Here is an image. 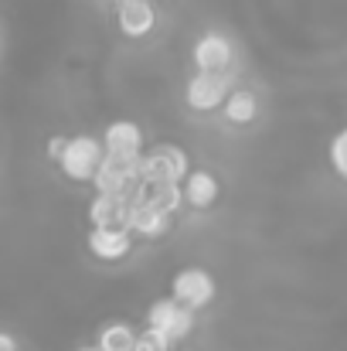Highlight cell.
<instances>
[{
  "mask_svg": "<svg viewBox=\"0 0 347 351\" xmlns=\"http://www.w3.org/2000/svg\"><path fill=\"white\" fill-rule=\"evenodd\" d=\"M103 157H106L103 140L82 133V136H68V143H65V150H62V157H58V167H62V174H65L68 181L86 184V181H92V174H96V167L103 164Z\"/></svg>",
  "mask_w": 347,
  "mask_h": 351,
  "instance_id": "obj_1",
  "label": "cell"
},
{
  "mask_svg": "<svg viewBox=\"0 0 347 351\" xmlns=\"http://www.w3.org/2000/svg\"><path fill=\"white\" fill-rule=\"evenodd\" d=\"M143 154H106L92 174V188L99 195H123L133 181H140Z\"/></svg>",
  "mask_w": 347,
  "mask_h": 351,
  "instance_id": "obj_2",
  "label": "cell"
},
{
  "mask_svg": "<svg viewBox=\"0 0 347 351\" xmlns=\"http://www.w3.org/2000/svg\"><path fill=\"white\" fill-rule=\"evenodd\" d=\"M191 171V160H188V150L177 147V143H157L150 154H143V167H140V178L143 181H174L181 184Z\"/></svg>",
  "mask_w": 347,
  "mask_h": 351,
  "instance_id": "obj_3",
  "label": "cell"
},
{
  "mask_svg": "<svg viewBox=\"0 0 347 351\" xmlns=\"http://www.w3.org/2000/svg\"><path fill=\"white\" fill-rule=\"evenodd\" d=\"M215 293H218V283H215V276H211L208 269H201V266L181 269V273L174 276V283H170V297H174L177 304L191 307V311L208 307V304L215 300Z\"/></svg>",
  "mask_w": 347,
  "mask_h": 351,
  "instance_id": "obj_4",
  "label": "cell"
},
{
  "mask_svg": "<svg viewBox=\"0 0 347 351\" xmlns=\"http://www.w3.org/2000/svg\"><path fill=\"white\" fill-rule=\"evenodd\" d=\"M146 328L164 331L170 341H184L194 331V311L184 307V304H177L174 297H160L146 311Z\"/></svg>",
  "mask_w": 347,
  "mask_h": 351,
  "instance_id": "obj_5",
  "label": "cell"
},
{
  "mask_svg": "<svg viewBox=\"0 0 347 351\" xmlns=\"http://www.w3.org/2000/svg\"><path fill=\"white\" fill-rule=\"evenodd\" d=\"M229 82H231L229 72H198L188 82L184 99H188V106L194 113H215L225 103V96H229Z\"/></svg>",
  "mask_w": 347,
  "mask_h": 351,
  "instance_id": "obj_6",
  "label": "cell"
},
{
  "mask_svg": "<svg viewBox=\"0 0 347 351\" xmlns=\"http://www.w3.org/2000/svg\"><path fill=\"white\" fill-rule=\"evenodd\" d=\"M86 245L96 259L103 263H116V259H126L129 249H133V232L126 226H96L86 235Z\"/></svg>",
  "mask_w": 347,
  "mask_h": 351,
  "instance_id": "obj_7",
  "label": "cell"
},
{
  "mask_svg": "<svg viewBox=\"0 0 347 351\" xmlns=\"http://www.w3.org/2000/svg\"><path fill=\"white\" fill-rule=\"evenodd\" d=\"M231 62H235V48H231V41L225 34L208 31V34L198 38V45H194V65H198V72H229Z\"/></svg>",
  "mask_w": 347,
  "mask_h": 351,
  "instance_id": "obj_8",
  "label": "cell"
},
{
  "mask_svg": "<svg viewBox=\"0 0 347 351\" xmlns=\"http://www.w3.org/2000/svg\"><path fill=\"white\" fill-rule=\"evenodd\" d=\"M116 24L126 38H146L157 24V10L150 0H123L116 10Z\"/></svg>",
  "mask_w": 347,
  "mask_h": 351,
  "instance_id": "obj_9",
  "label": "cell"
},
{
  "mask_svg": "<svg viewBox=\"0 0 347 351\" xmlns=\"http://www.w3.org/2000/svg\"><path fill=\"white\" fill-rule=\"evenodd\" d=\"M126 229L133 235H143V239H160V235H167V229H170V215L143 198V202H136V205L129 208Z\"/></svg>",
  "mask_w": 347,
  "mask_h": 351,
  "instance_id": "obj_10",
  "label": "cell"
},
{
  "mask_svg": "<svg viewBox=\"0 0 347 351\" xmlns=\"http://www.w3.org/2000/svg\"><path fill=\"white\" fill-rule=\"evenodd\" d=\"M181 191H184V205L205 212L218 202V178L211 171H188V178L181 181Z\"/></svg>",
  "mask_w": 347,
  "mask_h": 351,
  "instance_id": "obj_11",
  "label": "cell"
},
{
  "mask_svg": "<svg viewBox=\"0 0 347 351\" xmlns=\"http://www.w3.org/2000/svg\"><path fill=\"white\" fill-rule=\"evenodd\" d=\"M106 154H143V130L133 119H113L103 133Z\"/></svg>",
  "mask_w": 347,
  "mask_h": 351,
  "instance_id": "obj_12",
  "label": "cell"
},
{
  "mask_svg": "<svg viewBox=\"0 0 347 351\" xmlns=\"http://www.w3.org/2000/svg\"><path fill=\"white\" fill-rule=\"evenodd\" d=\"M222 113L235 126H248L252 119L259 117V99L248 89H231L229 96H225V103H222Z\"/></svg>",
  "mask_w": 347,
  "mask_h": 351,
  "instance_id": "obj_13",
  "label": "cell"
},
{
  "mask_svg": "<svg viewBox=\"0 0 347 351\" xmlns=\"http://www.w3.org/2000/svg\"><path fill=\"white\" fill-rule=\"evenodd\" d=\"M126 205H123V198L119 195H99L96 191V198H92V205H89V222H92V229L96 226H126Z\"/></svg>",
  "mask_w": 347,
  "mask_h": 351,
  "instance_id": "obj_14",
  "label": "cell"
},
{
  "mask_svg": "<svg viewBox=\"0 0 347 351\" xmlns=\"http://www.w3.org/2000/svg\"><path fill=\"white\" fill-rule=\"evenodd\" d=\"M143 198L157 208H164L167 215H174L184 205V191L174 181H143Z\"/></svg>",
  "mask_w": 347,
  "mask_h": 351,
  "instance_id": "obj_15",
  "label": "cell"
},
{
  "mask_svg": "<svg viewBox=\"0 0 347 351\" xmlns=\"http://www.w3.org/2000/svg\"><path fill=\"white\" fill-rule=\"evenodd\" d=\"M103 351H136V328L126 324V321H113L99 331V341Z\"/></svg>",
  "mask_w": 347,
  "mask_h": 351,
  "instance_id": "obj_16",
  "label": "cell"
},
{
  "mask_svg": "<svg viewBox=\"0 0 347 351\" xmlns=\"http://www.w3.org/2000/svg\"><path fill=\"white\" fill-rule=\"evenodd\" d=\"M170 345L174 341L164 331H157V328H146V331L136 335V351H170Z\"/></svg>",
  "mask_w": 347,
  "mask_h": 351,
  "instance_id": "obj_17",
  "label": "cell"
},
{
  "mask_svg": "<svg viewBox=\"0 0 347 351\" xmlns=\"http://www.w3.org/2000/svg\"><path fill=\"white\" fill-rule=\"evenodd\" d=\"M331 167L347 181V126L331 140Z\"/></svg>",
  "mask_w": 347,
  "mask_h": 351,
  "instance_id": "obj_18",
  "label": "cell"
},
{
  "mask_svg": "<svg viewBox=\"0 0 347 351\" xmlns=\"http://www.w3.org/2000/svg\"><path fill=\"white\" fill-rule=\"evenodd\" d=\"M65 143H68V136H51V140H48V157H51L55 164H58V157H62Z\"/></svg>",
  "mask_w": 347,
  "mask_h": 351,
  "instance_id": "obj_19",
  "label": "cell"
},
{
  "mask_svg": "<svg viewBox=\"0 0 347 351\" xmlns=\"http://www.w3.org/2000/svg\"><path fill=\"white\" fill-rule=\"evenodd\" d=\"M0 351H17V341L10 335H3V331H0Z\"/></svg>",
  "mask_w": 347,
  "mask_h": 351,
  "instance_id": "obj_20",
  "label": "cell"
},
{
  "mask_svg": "<svg viewBox=\"0 0 347 351\" xmlns=\"http://www.w3.org/2000/svg\"><path fill=\"white\" fill-rule=\"evenodd\" d=\"M79 351H103L99 345H86V348H79Z\"/></svg>",
  "mask_w": 347,
  "mask_h": 351,
  "instance_id": "obj_21",
  "label": "cell"
},
{
  "mask_svg": "<svg viewBox=\"0 0 347 351\" xmlns=\"http://www.w3.org/2000/svg\"><path fill=\"white\" fill-rule=\"evenodd\" d=\"M116 3H123V0H116Z\"/></svg>",
  "mask_w": 347,
  "mask_h": 351,
  "instance_id": "obj_22",
  "label": "cell"
},
{
  "mask_svg": "<svg viewBox=\"0 0 347 351\" xmlns=\"http://www.w3.org/2000/svg\"><path fill=\"white\" fill-rule=\"evenodd\" d=\"M17 351H21V348H17Z\"/></svg>",
  "mask_w": 347,
  "mask_h": 351,
  "instance_id": "obj_23",
  "label": "cell"
}]
</instances>
